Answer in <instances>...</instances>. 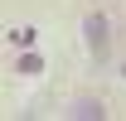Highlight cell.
I'll return each mask as SVG.
<instances>
[{
    "label": "cell",
    "mask_w": 126,
    "mask_h": 121,
    "mask_svg": "<svg viewBox=\"0 0 126 121\" xmlns=\"http://www.w3.org/2000/svg\"><path fill=\"white\" fill-rule=\"evenodd\" d=\"M68 116H73V121H102V116H107V106L97 102V97H78V102L68 106Z\"/></svg>",
    "instance_id": "obj_2"
},
{
    "label": "cell",
    "mask_w": 126,
    "mask_h": 121,
    "mask_svg": "<svg viewBox=\"0 0 126 121\" xmlns=\"http://www.w3.org/2000/svg\"><path fill=\"white\" fill-rule=\"evenodd\" d=\"M82 29H87V44H92V53L102 58V53H107V39H111V29H107V15H97V10H92V15L82 19Z\"/></svg>",
    "instance_id": "obj_1"
},
{
    "label": "cell",
    "mask_w": 126,
    "mask_h": 121,
    "mask_svg": "<svg viewBox=\"0 0 126 121\" xmlns=\"http://www.w3.org/2000/svg\"><path fill=\"white\" fill-rule=\"evenodd\" d=\"M19 73H44V53H19Z\"/></svg>",
    "instance_id": "obj_3"
}]
</instances>
